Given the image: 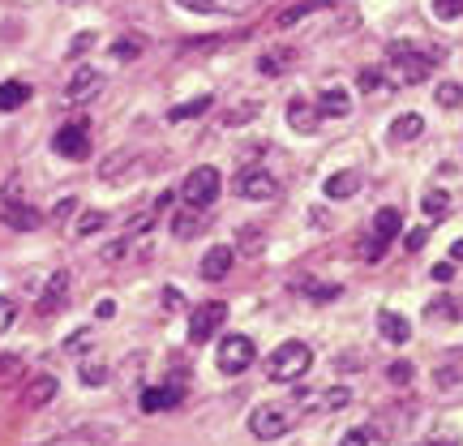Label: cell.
I'll return each instance as SVG.
<instances>
[{"mask_svg": "<svg viewBox=\"0 0 463 446\" xmlns=\"http://www.w3.org/2000/svg\"><path fill=\"white\" fill-rule=\"evenodd\" d=\"M442 48H416V43H391L386 48V78L395 86H416L433 73V65H442Z\"/></svg>", "mask_w": 463, "mask_h": 446, "instance_id": "6da1fadb", "label": "cell"}, {"mask_svg": "<svg viewBox=\"0 0 463 446\" xmlns=\"http://www.w3.org/2000/svg\"><path fill=\"white\" fill-rule=\"evenodd\" d=\"M309 369H314V352H309V344H300V339H288V344H279L266 356V378L270 382H297Z\"/></svg>", "mask_w": 463, "mask_h": 446, "instance_id": "7a4b0ae2", "label": "cell"}, {"mask_svg": "<svg viewBox=\"0 0 463 446\" xmlns=\"http://www.w3.org/2000/svg\"><path fill=\"white\" fill-rule=\"evenodd\" d=\"M219 189H223V176H219V167L202 164V167H194V172L184 176L181 198H184V206H198V211H206V206L219 198Z\"/></svg>", "mask_w": 463, "mask_h": 446, "instance_id": "3957f363", "label": "cell"}, {"mask_svg": "<svg viewBox=\"0 0 463 446\" xmlns=\"http://www.w3.org/2000/svg\"><path fill=\"white\" fill-rule=\"evenodd\" d=\"M292 425H297V416H292V408H283V403H262V408H253V413H249V433H253V438H262V442L283 438Z\"/></svg>", "mask_w": 463, "mask_h": 446, "instance_id": "277c9868", "label": "cell"}, {"mask_svg": "<svg viewBox=\"0 0 463 446\" xmlns=\"http://www.w3.org/2000/svg\"><path fill=\"white\" fill-rule=\"evenodd\" d=\"M52 150H56L61 159H69V164H82L86 155H90V125H86V120L61 125L56 138H52Z\"/></svg>", "mask_w": 463, "mask_h": 446, "instance_id": "5b68a950", "label": "cell"}, {"mask_svg": "<svg viewBox=\"0 0 463 446\" xmlns=\"http://www.w3.org/2000/svg\"><path fill=\"white\" fill-rule=\"evenodd\" d=\"M232 194L245 202H275L279 198V181H275L270 172H262V167H245V172L236 176V185H232Z\"/></svg>", "mask_w": 463, "mask_h": 446, "instance_id": "8992f818", "label": "cell"}, {"mask_svg": "<svg viewBox=\"0 0 463 446\" xmlns=\"http://www.w3.org/2000/svg\"><path fill=\"white\" fill-rule=\"evenodd\" d=\"M399 219H403V215H399L395 206H382L378 215H373V236H369V241L361 245V258H364V262H378V258H382V249H386L399 236Z\"/></svg>", "mask_w": 463, "mask_h": 446, "instance_id": "52a82bcc", "label": "cell"}, {"mask_svg": "<svg viewBox=\"0 0 463 446\" xmlns=\"http://www.w3.org/2000/svg\"><path fill=\"white\" fill-rule=\"evenodd\" d=\"M253 356H258V347H253L249 335H228V339L219 344V369H223L228 378L245 374L249 365H253Z\"/></svg>", "mask_w": 463, "mask_h": 446, "instance_id": "ba28073f", "label": "cell"}, {"mask_svg": "<svg viewBox=\"0 0 463 446\" xmlns=\"http://www.w3.org/2000/svg\"><path fill=\"white\" fill-rule=\"evenodd\" d=\"M184 14H202V17H245L258 14L262 0H176Z\"/></svg>", "mask_w": 463, "mask_h": 446, "instance_id": "9c48e42d", "label": "cell"}, {"mask_svg": "<svg viewBox=\"0 0 463 446\" xmlns=\"http://www.w3.org/2000/svg\"><path fill=\"white\" fill-rule=\"evenodd\" d=\"M223 322H228V305H223V300H206V305H198V309L189 314V339H194V344H206Z\"/></svg>", "mask_w": 463, "mask_h": 446, "instance_id": "30bf717a", "label": "cell"}, {"mask_svg": "<svg viewBox=\"0 0 463 446\" xmlns=\"http://www.w3.org/2000/svg\"><path fill=\"white\" fill-rule=\"evenodd\" d=\"M103 90V73L99 69H78L73 78H69V86H65V100L69 103H82V100H95Z\"/></svg>", "mask_w": 463, "mask_h": 446, "instance_id": "8fae6325", "label": "cell"}, {"mask_svg": "<svg viewBox=\"0 0 463 446\" xmlns=\"http://www.w3.org/2000/svg\"><path fill=\"white\" fill-rule=\"evenodd\" d=\"M65 297H69V270H56L48 283H43V297H39V318H52L61 305H65Z\"/></svg>", "mask_w": 463, "mask_h": 446, "instance_id": "7c38bea8", "label": "cell"}, {"mask_svg": "<svg viewBox=\"0 0 463 446\" xmlns=\"http://www.w3.org/2000/svg\"><path fill=\"white\" fill-rule=\"evenodd\" d=\"M356 189H361V172H356V167H344V172H331V176L322 181V194H326V198H335V202L352 198Z\"/></svg>", "mask_w": 463, "mask_h": 446, "instance_id": "4fadbf2b", "label": "cell"}, {"mask_svg": "<svg viewBox=\"0 0 463 446\" xmlns=\"http://www.w3.org/2000/svg\"><path fill=\"white\" fill-rule=\"evenodd\" d=\"M232 249L228 245H215V249H206L202 253V280H211V283H219V280H228V270H232Z\"/></svg>", "mask_w": 463, "mask_h": 446, "instance_id": "5bb4252c", "label": "cell"}, {"mask_svg": "<svg viewBox=\"0 0 463 446\" xmlns=\"http://www.w3.org/2000/svg\"><path fill=\"white\" fill-rule=\"evenodd\" d=\"M378 331H382V339L386 344H408L412 339V322L403 314H395V309H382L378 314Z\"/></svg>", "mask_w": 463, "mask_h": 446, "instance_id": "9a60e30c", "label": "cell"}, {"mask_svg": "<svg viewBox=\"0 0 463 446\" xmlns=\"http://www.w3.org/2000/svg\"><path fill=\"white\" fill-rule=\"evenodd\" d=\"M288 125L297 133H317V108L309 100H288Z\"/></svg>", "mask_w": 463, "mask_h": 446, "instance_id": "2e32d148", "label": "cell"}, {"mask_svg": "<svg viewBox=\"0 0 463 446\" xmlns=\"http://www.w3.org/2000/svg\"><path fill=\"white\" fill-rule=\"evenodd\" d=\"M347 112H352V100H347L344 86H326V90L317 95V116H335V120H339V116H347Z\"/></svg>", "mask_w": 463, "mask_h": 446, "instance_id": "e0dca14e", "label": "cell"}, {"mask_svg": "<svg viewBox=\"0 0 463 446\" xmlns=\"http://www.w3.org/2000/svg\"><path fill=\"white\" fill-rule=\"evenodd\" d=\"M202 228H206V219H202L198 206H184V211L172 215V236H176V241H189V236H198Z\"/></svg>", "mask_w": 463, "mask_h": 446, "instance_id": "ac0fdd59", "label": "cell"}, {"mask_svg": "<svg viewBox=\"0 0 463 446\" xmlns=\"http://www.w3.org/2000/svg\"><path fill=\"white\" fill-rule=\"evenodd\" d=\"M56 391H61V382L52 378V374H39V378L26 386V408H43V403H52Z\"/></svg>", "mask_w": 463, "mask_h": 446, "instance_id": "d6986e66", "label": "cell"}, {"mask_svg": "<svg viewBox=\"0 0 463 446\" xmlns=\"http://www.w3.org/2000/svg\"><path fill=\"white\" fill-rule=\"evenodd\" d=\"M5 223H9L14 232H34V228H43L39 211H34V206H17V202H9V206H5Z\"/></svg>", "mask_w": 463, "mask_h": 446, "instance_id": "ffe728a7", "label": "cell"}, {"mask_svg": "<svg viewBox=\"0 0 463 446\" xmlns=\"http://www.w3.org/2000/svg\"><path fill=\"white\" fill-rule=\"evenodd\" d=\"M420 133H425V116L403 112L399 120H391V142H412V138H420Z\"/></svg>", "mask_w": 463, "mask_h": 446, "instance_id": "44dd1931", "label": "cell"}, {"mask_svg": "<svg viewBox=\"0 0 463 446\" xmlns=\"http://www.w3.org/2000/svg\"><path fill=\"white\" fill-rule=\"evenodd\" d=\"M133 167H137V155H133V150H112V155L103 159L99 176H103V181H116L120 172H133Z\"/></svg>", "mask_w": 463, "mask_h": 446, "instance_id": "7402d4cb", "label": "cell"}, {"mask_svg": "<svg viewBox=\"0 0 463 446\" xmlns=\"http://www.w3.org/2000/svg\"><path fill=\"white\" fill-rule=\"evenodd\" d=\"M181 399V382H172V386H164V391H146L142 395V413H159V408H172Z\"/></svg>", "mask_w": 463, "mask_h": 446, "instance_id": "603a6c76", "label": "cell"}, {"mask_svg": "<svg viewBox=\"0 0 463 446\" xmlns=\"http://www.w3.org/2000/svg\"><path fill=\"white\" fill-rule=\"evenodd\" d=\"M331 0H300V5H292V9H283L279 17H275V26H297L300 17H309V14H317V9H326Z\"/></svg>", "mask_w": 463, "mask_h": 446, "instance_id": "cb8c5ba5", "label": "cell"}, {"mask_svg": "<svg viewBox=\"0 0 463 446\" xmlns=\"http://www.w3.org/2000/svg\"><path fill=\"white\" fill-rule=\"evenodd\" d=\"M31 100V86L26 82H0V112H14Z\"/></svg>", "mask_w": 463, "mask_h": 446, "instance_id": "d4e9b609", "label": "cell"}, {"mask_svg": "<svg viewBox=\"0 0 463 446\" xmlns=\"http://www.w3.org/2000/svg\"><path fill=\"white\" fill-rule=\"evenodd\" d=\"M142 52H146V39H142V34H120V39L112 43L116 61H137Z\"/></svg>", "mask_w": 463, "mask_h": 446, "instance_id": "484cf974", "label": "cell"}, {"mask_svg": "<svg viewBox=\"0 0 463 446\" xmlns=\"http://www.w3.org/2000/svg\"><path fill=\"white\" fill-rule=\"evenodd\" d=\"M206 108H211V95H198V100H189V103H176V108L167 112V120H172V125H184V120L202 116Z\"/></svg>", "mask_w": 463, "mask_h": 446, "instance_id": "4316f807", "label": "cell"}, {"mask_svg": "<svg viewBox=\"0 0 463 446\" xmlns=\"http://www.w3.org/2000/svg\"><path fill=\"white\" fill-rule=\"evenodd\" d=\"M420 211H425L433 223H442V219H447V211H450V194H442V189L425 194V198H420Z\"/></svg>", "mask_w": 463, "mask_h": 446, "instance_id": "83f0119b", "label": "cell"}, {"mask_svg": "<svg viewBox=\"0 0 463 446\" xmlns=\"http://www.w3.org/2000/svg\"><path fill=\"white\" fill-rule=\"evenodd\" d=\"M425 314L438 318V322H455V318H463V300H450V297L430 300V309H425Z\"/></svg>", "mask_w": 463, "mask_h": 446, "instance_id": "f1b7e54d", "label": "cell"}, {"mask_svg": "<svg viewBox=\"0 0 463 446\" xmlns=\"http://www.w3.org/2000/svg\"><path fill=\"white\" fill-rule=\"evenodd\" d=\"M78 378H82V386H103V382H108V365L90 356V361L78 365Z\"/></svg>", "mask_w": 463, "mask_h": 446, "instance_id": "f546056e", "label": "cell"}, {"mask_svg": "<svg viewBox=\"0 0 463 446\" xmlns=\"http://www.w3.org/2000/svg\"><path fill=\"white\" fill-rule=\"evenodd\" d=\"M300 292H305V297H314V300H339L344 288H339V283H300Z\"/></svg>", "mask_w": 463, "mask_h": 446, "instance_id": "4dcf8cb0", "label": "cell"}, {"mask_svg": "<svg viewBox=\"0 0 463 446\" xmlns=\"http://www.w3.org/2000/svg\"><path fill=\"white\" fill-rule=\"evenodd\" d=\"M103 223H108V215H103V211H82V219H78V236H90V232H99Z\"/></svg>", "mask_w": 463, "mask_h": 446, "instance_id": "1f68e13d", "label": "cell"}, {"mask_svg": "<svg viewBox=\"0 0 463 446\" xmlns=\"http://www.w3.org/2000/svg\"><path fill=\"white\" fill-rule=\"evenodd\" d=\"M438 103H442V108H459V103H463V86L459 82H442V86H438Z\"/></svg>", "mask_w": 463, "mask_h": 446, "instance_id": "d6a6232c", "label": "cell"}, {"mask_svg": "<svg viewBox=\"0 0 463 446\" xmlns=\"http://www.w3.org/2000/svg\"><path fill=\"white\" fill-rule=\"evenodd\" d=\"M433 17H442V22L463 17V0H433Z\"/></svg>", "mask_w": 463, "mask_h": 446, "instance_id": "836d02e7", "label": "cell"}, {"mask_svg": "<svg viewBox=\"0 0 463 446\" xmlns=\"http://www.w3.org/2000/svg\"><path fill=\"white\" fill-rule=\"evenodd\" d=\"M288 61H292V52H270V56H262V61H258V69H262V73H279Z\"/></svg>", "mask_w": 463, "mask_h": 446, "instance_id": "e575fe53", "label": "cell"}, {"mask_svg": "<svg viewBox=\"0 0 463 446\" xmlns=\"http://www.w3.org/2000/svg\"><path fill=\"white\" fill-rule=\"evenodd\" d=\"M386 378L395 382V386H408V382H412V365H408V361H395L391 369H386Z\"/></svg>", "mask_w": 463, "mask_h": 446, "instance_id": "d590c367", "label": "cell"}, {"mask_svg": "<svg viewBox=\"0 0 463 446\" xmlns=\"http://www.w3.org/2000/svg\"><path fill=\"white\" fill-rule=\"evenodd\" d=\"M95 48V31H82V34H73V43H69V56H82V52Z\"/></svg>", "mask_w": 463, "mask_h": 446, "instance_id": "8d00e7d4", "label": "cell"}, {"mask_svg": "<svg viewBox=\"0 0 463 446\" xmlns=\"http://www.w3.org/2000/svg\"><path fill=\"white\" fill-rule=\"evenodd\" d=\"M129 253V236H120V241H112V245L103 249V262H120Z\"/></svg>", "mask_w": 463, "mask_h": 446, "instance_id": "74e56055", "label": "cell"}, {"mask_svg": "<svg viewBox=\"0 0 463 446\" xmlns=\"http://www.w3.org/2000/svg\"><path fill=\"white\" fill-rule=\"evenodd\" d=\"M14 318H17V305H14V300H5V297H0V335H5L9 327H14Z\"/></svg>", "mask_w": 463, "mask_h": 446, "instance_id": "f35d334b", "label": "cell"}, {"mask_svg": "<svg viewBox=\"0 0 463 446\" xmlns=\"http://www.w3.org/2000/svg\"><path fill=\"white\" fill-rule=\"evenodd\" d=\"M253 112H258V103H245V108H236L232 116H223L228 125H245V120H253Z\"/></svg>", "mask_w": 463, "mask_h": 446, "instance_id": "ab89813d", "label": "cell"}, {"mask_svg": "<svg viewBox=\"0 0 463 446\" xmlns=\"http://www.w3.org/2000/svg\"><path fill=\"white\" fill-rule=\"evenodd\" d=\"M356 82H361V90H378L382 73H378V69H361V78H356Z\"/></svg>", "mask_w": 463, "mask_h": 446, "instance_id": "60d3db41", "label": "cell"}, {"mask_svg": "<svg viewBox=\"0 0 463 446\" xmlns=\"http://www.w3.org/2000/svg\"><path fill=\"white\" fill-rule=\"evenodd\" d=\"M450 275H455V262H438V266H433V280H438V283H450Z\"/></svg>", "mask_w": 463, "mask_h": 446, "instance_id": "b9f144b4", "label": "cell"}, {"mask_svg": "<svg viewBox=\"0 0 463 446\" xmlns=\"http://www.w3.org/2000/svg\"><path fill=\"white\" fill-rule=\"evenodd\" d=\"M344 446H369V430H352L344 438Z\"/></svg>", "mask_w": 463, "mask_h": 446, "instance_id": "7bdbcfd3", "label": "cell"}, {"mask_svg": "<svg viewBox=\"0 0 463 446\" xmlns=\"http://www.w3.org/2000/svg\"><path fill=\"white\" fill-rule=\"evenodd\" d=\"M403 245H408V253H416V249L425 245V232H408V241H403Z\"/></svg>", "mask_w": 463, "mask_h": 446, "instance_id": "ee69618b", "label": "cell"}, {"mask_svg": "<svg viewBox=\"0 0 463 446\" xmlns=\"http://www.w3.org/2000/svg\"><path fill=\"white\" fill-rule=\"evenodd\" d=\"M450 258H455V262H463V241H455V245H450Z\"/></svg>", "mask_w": 463, "mask_h": 446, "instance_id": "f6af8a7d", "label": "cell"}, {"mask_svg": "<svg viewBox=\"0 0 463 446\" xmlns=\"http://www.w3.org/2000/svg\"><path fill=\"white\" fill-rule=\"evenodd\" d=\"M61 5H82V0H61Z\"/></svg>", "mask_w": 463, "mask_h": 446, "instance_id": "bcb514c9", "label": "cell"}]
</instances>
